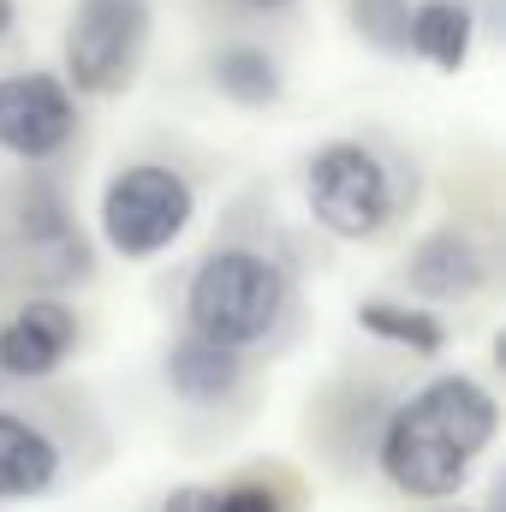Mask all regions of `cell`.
<instances>
[{
	"instance_id": "15",
	"label": "cell",
	"mask_w": 506,
	"mask_h": 512,
	"mask_svg": "<svg viewBox=\"0 0 506 512\" xmlns=\"http://www.w3.org/2000/svg\"><path fill=\"white\" fill-rule=\"evenodd\" d=\"M215 512H280V495L268 483H233L215 489Z\"/></svg>"
},
{
	"instance_id": "3",
	"label": "cell",
	"mask_w": 506,
	"mask_h": 512,
	"mask_svg": "<svg viewBox=\"0 0 506 512\" xmlns=\"http://www.w3.org/2000/svg\"><path fill=\"white\" fill-rule=\"evenodd\" d=\"M191 215H197V191L167 161H131V167H120L102 185V203H96L102 245L114 256H126V262H149L167 245H179Z\"/></svg>"
},
{
	"instance_id": "16",
	"label": "cell",
	"mask_w": 506,
	"mask_h": 512,
	"mask_svg": "<svg viewBox=\"0 0 506 512\" xmlns=\"http://www.w3.org/2000/svg\"><path fill=\"white\" fill-rule=\"evenodd\" d=\"M161 512H215V489H197V483H185V489H173Z\"/></svg>"
},
{
	"instance_id": "7",
	"label": "cell",
	"mask_w": 506,
	"mask_h": 512,
	"mask_svg": "<svg viewBox=\"0 0 506 512\" xmlns=\"http://www.w3.org/2000/svg\"><path fill=\"white\" fill-rule=\"evenodd\" d=\"M78 346V310L66 298H24L0 322V376L12 382H42L54 376Z\"/></svg>"
},
{
	"instance_id": "4",
	"label": "cell",
	"mask_w": 506,
	"mask_h": 512,
	"mask_svg": "<svg viewBox=\"0 0 506 512\" xmlns=\"http://www.w3.org/2000/svg\"><path fill=\"white\" fill-rule=\"evenodd\" d=\"M304 203H310V221L322 233H334L346 245H364L393 221V173L370 143L328 137L304 161Z\"/></svg>"
},
{
	"instance_id": "18",
	"label": "cell",
	"mask_w": 506,
	"mask_h": 512,
	"mask_svg": "<svg viewBox=\"0 0 506 512\" xmlns=\"http://www.w3.org/2000/svg\"><path fill=\"white\" fill-rule=\"evenodd\" d=\"M245 6H256V12H280V6H292V0H245Z\"/></svg>"
},
{
	"instance_id": "17",
	"label": "cell",
	"mask_w": 506,
	"mask_h": 512,
	"mask_svg": "<svg viewBox=\"0 0 506 512\" xmlns=\"http://www.w3.org/2000/svg\"><path fill=\"white\" fill-rule=\"evenodd\" d=\"M18 30V0H0V42Z\"/></svg>"
},
{
	"instance_id": "11",
	"label": "cell",
	"mask_w": 506,
	"mask_h": 512,
	"mask_svg": "<svg viewBox=\"0 0 506 512\" xmlns=\"http://www.w3.org/2000/svg\"><path fill=\"white\" fill-rule=\"evenodd\" d=\"M477 12L471 0H411V54H423L435 72H459L471 60Z\"/></svg>"
},
{
	"instance_id": "5",
	"label": "cell",
	"mask_w": 506,
	"mask_h": 512,
	"mask_svg": "<svg viewBox=\"0 0 506 512\" xmlns=\"http://www.w3.org/2000/svg\"><path fill=\"white\" fill-rule=\"evenodd\" d=\"M149 42V0H72L60 54L72 96H120Z\"/></svg>"
},
{
	"instance_id": "14",
	"label": "cell",
	"mask_w": 506,
	"mask_h": 512,
	"mask_svg": "<svg viewBox=\"0 0 506 512\" xmlns=\"http://www.w3.org/2000/svg\"><path fill=\"white\" fill-rule=\"evenodd\" d=\"M346 18L376 54H411V0H346Z\"/></svg>"
},
{
	"instance_id": "1",
	"label": "cell",
	"mask_w": 506,
	"mask_h": 512,
	"mask_svg": "<svg viewBox=\"0 0 506 512\" xmlns=\"http://www.w3.org/2000/svg\"><path fill=\"white\" fill-rule=\"evenodd\" d=\"M501 405L477 376H435L381 423V477L411 501L459 495L471 465L495 447Z\"/></svg>"
},
{
	"instance_id": "8",
	"label": "cell",
	"mask_w": 506,
	"mask_h": 512,
	"mask_svg": "<svg viewBox=\"0 0 506 512\" xmlns=\"http://www.w3.org/2000/svg\"><path fill=\"white\" fill-rule=\"evenodd\" d=\"M405 286L417 298H429V304L477 298L489 286V251L465 227H435V233H423L411 245V256H405Z\"/></svg>"
},
{
	"instance_id": "9",
	"label": "cell",
	"mask_w": 506,
	"mask_h": 512,
	"mask_svg": "<svg viewBox=\"0 0 506 512\" xmlns=\"http://www.w3.org/2000/svg\"><path fill=\"white\" fill-rule=\"evenodd\" d=\"M60 483V447L42 423L0 411V501H42Z\"/></svg>"
},
{
	"instance_id": "10",
	"label": "cell",
	"mask_w": 506,
	"mask_h": 512,
	"mask_svg": "<svg viewBox=\"0 0 506 512\" xmlns=\"http://www.w3.org/2000/svg\"><path fill=\"white\" fill-rule=\"evenodd\" d=\"M161 376H167V387L185 405H221V399H233L239 382H245V358L227 352V346H215V340L179 334L167 346V358H161Z\"/></svg>"
},
{
	"instance_id": "12",
	"label": "cell",
	"mask_w": 506,
	"mask_h": 512,
	"mask_svg": "<svg viewBox=\"0 0 506 512\" xmlns=\"http://www.w3.org/2000/svg\"><path fill=\"white\" fill-rule=\"evenodd\" d=\"M358 328L381 340V346H399L411 358H441L447 352V322L429 310V304H399V298H364L358 304Z\"/></svg>"
},
{
	"instance_id": "13",
	"label": "cell",
	"mask_w": 506,
	"mask_h": 512,
	"mask_svg": "<svg viewBox=\"0 0 506 512\" xmlns=\"http://www.w3.org/2000/svg\"><path fill=\"white\" fill-rule=\"evenodd\" d=\"M209 84H215L233 108H268V102H280L286 72H280V60H274L268 48H256V42H227V48L209 60Z\"/></svg>"
},
{
	"instance_id": "6",
	"label": "cell",
	"mask_w": 506,
	"mask_h": 512,
	"mask_svg": "<svg viewBox=\"0 0 506 512\" xmlns=\"http://www.w3.org/2000/svg\"><path fill=\"white\" fill-rule=\"evenodd\" d=\"M78 131V96L60 72H6L0 78V149L12 161H48Z\"/></svg>"
},
{
	"instance_id": "2",
	"label": "cell",
	"mask_w": 506,
	"mask_h": 512,
	"mask_svg": "<svg viewBox=\"0 0 506 512\" xmlns=\"http://www.w3.org/2000/svg\"><path fill=\"white\" fill-rule=\"evenodd\" d=\"M286 304H292L286 268L251 245H227V251H209L185 280V334L245 352L280 328Z\"/></svg>"
}]
</instances>
